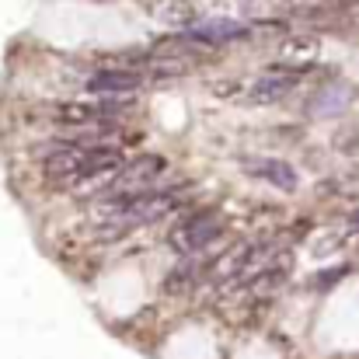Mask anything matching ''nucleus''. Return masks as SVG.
Masks as SVG:
<instances>
[{
  "label": "nucleus",
  "mask_w": 359,
  "mask_h": 359,
  "mask_svg": "<svg viewBox=\"0 0 359 359\" xmlns=\"http://www.w3.org/2000/svg\"><path fill=\"white\" fill-rule=\"evenodd\" d=\"M150 14L164 25H178V28H189L196 21V7L189 0H154L150 4Z\"/></svg>",
  "instance_id": "obj_7"
},
{
  "label": "nucleus",
  "mask_w": 359,
  "mask_h": 359,
  "mask_svg": "<svg viewBox=\"0 0 359 359\" xmlns=\"http://www.w3.org/2000/svg\"><path fill=\"white\" fill-rule=\"evenodd\" d=\"M143 88V74L140 70H122V67H102L95 77H88V91L91 95H133Z\"/></svg>",
  "instance_id": "obj_2"
},
{
  "label": "nucleus",
  "mask_w": 359,
  "mask_h": 359,
  "mask_svg": "<svg viewBox=\"0 0 359 359\" xmlns=\"http://www.w3.org/2000/svg\"><path fill=\"white\" fill-rule=\"evenodd\" d=\"M213 95H220V98H238L241 84H234V81H220V84H213Z\"/></svg>",
  "instance_id": "obj_9"
},
{
  "label": "nucleus",
  "mask_w": 359,
  "mask_h": 359,
  "mask_svg": "<svg viewBox=\"0 0 359 359\" xmlns=\"http://www.w3.org/2000/svg\"><path fill=\"white\" fill-rule=\"evenodd\" d=\"M248 35V28L241 25V21H224V18H217V21H206V25H189V32L182 35L185 42H199V46H227V42H238Z\"/></svg>",
  "instance_id": "obj_3"
},
{
  "label": "nucleus",
  "mask_w": 359,
  "mask_h": 359,
  "mask_svg": "<svg viewBox=\"0 0 359 359\" xmlns=\"http://www.w3.org/2000/svg\"><path fill=\"white\" fill-rule=\"evenodd\" d=\"M206 258H199V251H192V255H185L178 265H175V272L168 276V283H164V290L168 293H182V290H192L203 276H206Z\"/></svg>",
  "instance_id": "obj_5"
},
{
  "label": "nucleus",
  "mask_w": 359,
  "mask_h": 359,
  "mask_svg": "<svg viewBox=\"0 0 359 359\" xmlns=\"http://www.w3.org/2000/svg\"><path fill=\"white\" fill-rule=\"evenodd\" d=\"M297 81H300L297 74H286V77H276V74H272V77H262V81L251 88V98H255L258 105H265V102H279V98H286V95L297 88Z\"/></svg>",
  "instance_id": "obj_8"
},
{
  "label": "nucleus",
  "mask_w": 359,
  "mask_h": 359,
  "mask_svg": "<svg viewBox=\"0 0 359 359\" xmlns=\"http://www.w3.org/2000/svg\"><path fill=\"white\" fill-rule=\"evenodd\" d=\"M244 168H248V175H255V178H262V182L283 189V192H293V189H297V171H293L286 161H269V157H265V161H248Z\"/></svg>",
  "instance_id": "obj_4"
},
{
  "label": "nucleus",
  "mask_w": 359,
  "mask_h": 359,
  "mask_svg": "<svg viewBox=\"0 0 359 359\" xmlns=\"http://www.w3.org/2000/svg\"><path fill=\"white\" fill-rule=\"evenodd\" d=\"M220 234H224L220 217H217L213 210H196V213H189V217L168 234V244H171L178 255H192V251L210 248Z\"/></svg>",
  "instance_id": "obj_1"
},
{
  "label": "nucleus",
  "mask_w": 359,
  "mask_h": 359,
  "mask_svg": "<svg viewBox=\"0 0 359 359\" xmlns=\"http://www.w3.org/2000/svg\"><path fill=\"white\" fill-rule=\"evenodd\" d=\"M53 119L60 122L63 129H70V126H88V122H98V105H91V102H60V105H53V112H49Z\"/></svg>",
  "instance_id": "obj_6"
}]
</instances>
